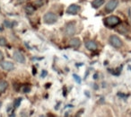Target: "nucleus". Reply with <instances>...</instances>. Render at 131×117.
<instances>
[{
    "mask_svg": "<svg viewBox=\"0 0 131 117\" xmlns=\"http://www.w3.org/2000/svg\"><path fill=\"white\" fill-rule=\"evenodd\" d=\"M73 77L75 79V80L77 81L78 84H81V82H82V80H81V77H79V76H77V74H74L73 75Z\"/></svg>",
    "mask_w": 131,
    "mask_h": 117,
    "instance_id": "f3484780",
    "label": "nucleus"
},
{
    "mask_svg": "<svg viewBox=\"0 0 131 117\" xmlns=\"http://www.w3.org/2000/svg\"><path fill=\"white\" fill-rule=\"evenodd\" d=\"M25 10H26V12H27L28 14H32L33 12L35 11V8L33 7V6H25Z\"/></svg>",
    "mask_w": 131,
    "mask_h": 117,
    "instance_id": "ddd939ff",
    "label": "nucleus"
},
{
    "mask_svg": "<svg viewBox=\"0 0 131 117\" xmlns=\"http://www.w3.org/2000/svg\"><path fill=\"white\" fill-rule=\"evenodd\" d=\"M3 59H4V54L1 51H0V61H3Z\"/></svg>",
    "mask_w": 131,
    "mask_h": 117,
    "instance_id": "aec40b11",
    "label": "nucleus"
},
{
    "mask_svg": "<svg viewBox=\"0 0 131 117\" xmlns=\"http://www.w3.org/2000/svg\"><path fill=\"white\" fill-rule=\"evenodd\" d=\"M13 57H14V60H15V61H17V62L25 63V57H24V55L23 54L22 52H20V51H14Z\"/></svg>",
    "mask_w": 131,
    "mask_h": 117,
    "instance_id": "423d86ee",
    "label": "nucleus"
},
{
    "mask_svg": "<svg viewBox=\"0 0 131 117\" xmlns=\"http://www.w3.org/2000/svg\"><path fill=\"white\" fill-rule=\"evenodd\" d=\"M65 33L68 36H72L75 33V24H68L67 26L65 27Z\"/></svg>",
    "mask_w": 131,
    "mask_h": 117,
    "instance_id": "0eeeda50",
    "label": "nucleus"
},
{
    "mask_svg": "<svg viewBox=\"0 0 131 117\" xmlns=\"http://www.w3.org/2000/svg\"><path fill=\"white\" fill-rule=\"evenodd\" d=\"M43 21L44 23L48 24H53L55 23H57L58 21V16L56 14L52 13V12H48L43 15Z\"/></svg>",
    "mask_w": 131,
    "mask_h": 117,
    "instance_id": "f257e3e1",
    "label": "nucleus"
},
{
    "mask_svg": "<svg viewBox=\"0 0 131 117\" xmlns=\"http://www.w3.org/2000/svg\"><path fill=\"white\" fill-rule=\"evenodd\" d=\"M8 86V83L5 80H0V95L4 93Z\"/></svg>",
    "mask_w": 131,
    "mask_h": 117,
    "instance_id": "f8f14e48",
    "label": "nucleus"
},
{
    "mask_svg": "<svg viewBox=\"0 0 131 117\" xmlns=\"http://www.w3.org/2000/svg\"><path fill=\"white\" fill-rule=\"evenodd\" d=\"M47 74H48V72L46 71V70H42V72H41V77H45L46 76H47Z\"/></svg>",
    "mask_w": 131,
    "mask_h": 117,
    "instance_id": "6ab92c4d",
    "label": "nucleus"
},
{
    "mask_svg": "<svg viewBox=\"0 0 131 117\" xmlns=\"http://www.w3.org/2000/svg\"><path fill=\"white\" fill-rule=\"evenodd\" d=\"M109 42L111 45L114 48H120L122 46V41L120 40V38L117 35H111L109 38Z\"/></svg>",
    "mask_w": 131,
    "mask_h": 117,
    "instance_id": "f03ea898",
    "label": "nucleus"
},
{
    "mask_svg": "<svg viewBox=\"0 0 131 117\" xmlns=\"http://www.w3.org/2000/svg\"><path fill=\"white\" fill-rule=\"evenodd\" d=\"M7 44V41L5 37L0 36V46H6Z\"/></svg>",
    "mask_w": 131,
    "mask_h": 117,
    "instance_id": "4468645a",
    "label": "nucleus"
},
{
    "mask_svg": "<svg viewBox=\"0 0 131 117\" xmlns=\"http://www.w3.org/2000/svg\"><path fill=\"white\" fill-rule=\"evenodd\" d=\"M104 2H105V0H93L92 2V6L93 8H99L104 4Z\"/></svg>",
    "mask_w": 131,
    "mask_h": 117,
    "instance_id": "9b49d317",
    "label": "nucleus"
},
{
    "mask_svg": "<svg viewBox=\"0 0 131 117\" xmlns=\"http://www.w3.org/2000/svg\"><path fill=\"white\" fill-rule=\"evenodd\" d=\"M21 101H22V98L15 99V103H14V106H15V107H18V106L20 105V104H21Z\"/></svg>",
    "mask_w": 131,
    "mask_h": 117,
    "instance_id": "2eb2a0df",
    "label": "nucleus"
},
{
    "mask_svg": "<svg viewBox=\"0 0 131 117\" xmlns=\"http://www.w3.org/2000/svg\"><path fill=\"white\" fill-rule=\"evenodd\" d=\"M4 24L6 26V27H8V28H11V27H13V24H14V23H11V22H9L8 20H6L4 22Z\"/></svg>",
    "mask_w": 131,
    "mask_h": 117,
    "instance_id": "dca6fc26",
    "label": "nucleus"
},
{
    "mask_svg": "<svg viewBox=\"0 0 131 117\" xmlns=\"http://www.w3.org/2000/svg\"><path fill=\"white\" fill-rule=\"evenodd\" d=\"M85 47L89 51H95V50H97V44L93 41H87V42H85Z\"/></svg>",
    "mask_w": 131,
    "mask_h": 117,
    "instance_id": "1a4fd4ad",
    "label": "nucleus"
},
{
    "mask_svg": "<svg viewBox=\"0 0 131 117\" xmlns=\"http://www.w3.org/2000/svg\"><path fill=\"white\" fill-rule=\"evenodd\" d=\"M105 23L107 25L109 26H115L118 24L120 23V19L118 18V16H115V15H111V16H109L106 18Z\"/></svg>",
    "mask_w": 131,
    "mask_h": 117,
    "instance_id": "7ed1b4c3",
    "label": "nucleus"
},
{
    "mask_svg": "<svg viewBox=\"0 0 131 117\" xmlns=\"http://www.w3.org/2000/svg\"><path fill=\"white\" fill-rule=\"evenodd\" d=\"M118 0H110L109 2L106 4L105 6V10L107 13H110V12H112L115 8L118 6Z\"/></svg>",
    "mask_w": 131,
    "mask_h": 117,
    "instance_id": "20e7f679",
    "label": "nucleus"
},
{
    "mask_svg": "<svg viewBox=\"0 0 131 117\" xmlns=\"http://www.w3.org/2000/svg\"><path fill=\"white\" fill-rule=\"evenodd\" d=\"M30 90H31V88H30V87H28V86H25V87H24V88H23V91H24V93H27V92H29Z\"/></svg>",
    "mask_w": 131,
    "mask_h": 117,
    "instance_id": "a211bd4d",
    "label": "nucleus"
},
{
    "mask_svg": "<svg viewBox=\"0 0 131 117\" xmlns=\"http://www.w3.org/2000/svg\"><path fill=\"white\" fill-rule=\"evenodd\" d=\"M0 66L6 71H12V70H15V65L11 61H1L0 62Z\"/></svg>",
    "mask_w": 131,
    "mask_h": 117,
    "instance_id": "39448f33",
    "label": "nucleus"
},
{
    "mask_svg": "<svg viewBox=\"0 0 131 117\" xmlns=\"http://www.w3.org/2000/svg\"><path fill=\"white\" fill-rule=\"evenodd\" d=\"M69 44L74 48H78L81 45V41L78 38H73L69 41Z\"/></svg>",
    "mask_w": 131,
    "mask_h": 117,
    "instance_id": "9d476101",
    "label": "nucleus"
},
{
    "mask_svg": "<svg viewBox=\"0 0 131 117\" xmlns=\"http://www.w3.org/2000/svg\"><path fill=\"white\" fill-rule=\"evenodd\" d=\"M79 11H80V6L75 4L69 6L68 7V9H67V13L69 14V15H77Z\"/></svg>",
    "mask_w": 131,
    "mask_h": 117,
    "instance_id": "6e6552de",
    "label": "nucleus"
}]
</instances>
